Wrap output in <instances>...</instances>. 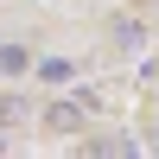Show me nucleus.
I'll list each match as a JSON object with an SVG mask.
<instances>
[{
  "mask_svg": "<svg viewBox=\"0 0 159 159\" xmlns=\"http://www.w3.org/2000/svg\"><path fill=\"white\" fill-rule=\"evenodd\" d=\"M51 127H57V134L83 127V102H57V108H51Z\"/></svg>",
  "mask_w": 159,
  "mask_h": 159,
  "instance_id": "1",
  "label": "nucleus"
},
{
  "mask_svg": "<svg viewBox=\"0 0 159 159\" xmlns=\"http://www.w3.org/2000/svg\"><path fill=\"white\" fill-rule=\"evenodd\" d=\"M25 70H32V57L19 45H0V76H25Z\"/></svg>",
  "mask_w": 159,
  "mask_h": 159,
  "instance_id": "2",
  "label": "nucleus"
},
{
  "mask_svg": "<svg viewBox=\"0 0 159 159\" xmlns=\"http://www.w3.org/2000/svg\"><path fill=\"white\" fill-rule=\"evenodd\" d=\"M38 76H45V83H70L76 64H70V57H45V64H38Z\"/></svg>",
  "mask_w": 159,
  "mask_h": 159,
  "instance_id": "3",
  "label": "nucleus"
},
{
  "mask_svg": "<svg viewBox=\"0 0 159 159\" xmlns=\"http://www.w3.org/2000/svg\"><path fill=\"white\" fill-rule=\"evenodd\" d=\"M19 121H25V108H19L13 96H0V127H19Z\"/></svg>",
  "mask_w": 159,
  "mask_h": 159,
  "instance_id": "4",
  "label": "nucleus"
}]
</instances>
